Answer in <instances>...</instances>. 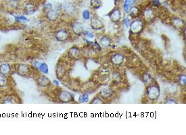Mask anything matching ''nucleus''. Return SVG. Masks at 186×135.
<instances>
[{
  "mask_svg": "<svg viewBox=\"0 0 186 135\" xmlns=\"http://www.w3.org/2000/svg\"><path fill=\"white\" fill-rule=\"evenodd\" d=\"M108 16L112 23H118L121 20L122 13L120 8H115L114 9H112L111 11L108 13Z\"/></svg>",
  "mask_w": 186,
  "mask_h": 135,
  "instance_id": "obj_4",
  "label": "nucleus"
},
{
  "mask_svg": "<svg viewBox=\"0 0 186 135\" xmlns=\"http://www.w3.org/2000/svg\"><path fill=\"white\" fill-rule=\"evenodd\" d=\"M100 43L101 44V46L104 48H108L112 44V40L110 39V37L105 36L101 38L100 40Z\"/></svg>",
  "mask_w": 186,
  "mask_h": 135,
  "instance_id": "obj_18",
  "label": "nucleus"
},
{
  "mask_svg": "<svg viewBox=\"0 0 186 135\" xmlns=\"http://www.w3.org/2000/svg\"><path fill=\"white\" fill-rule=\"evenodd\" d=\"M90 4L93 9L97 10L102 6V2H101V0H91Z\"/></svg>",
  "mask_w": 186,
  "mask_h": 135,
  "instance_id": "obj_25",
  "label": "nucleus"
},
{
  "mask_svg": "<svg viewBox=\"0 0 186 135\" xmlns=\"http://www.w3.org/2000/svg\"><path fill=\"white\" fill-rule=\"evenodd\" d=\"M58 99L63 103H69L74 101V96L68 91H61L58 94Z\"/></svg>",
  "mask_w": 186,
  "mask_h": 135,
  "instance_id": "obj_3",
  "label": "nucleus"
},
{
  "mask_svg": "<svg viewBox=\"0 0 186 135\" xmlns=\"http://www.w3.org/2000/svg\"><path fill=\"white\" fill-rule=\"evenodd\" d=\"M92 49L95 53H100L101 51V46L97 41H95L92 44Z\"/></svg>",
  "mask_w": 186,
  "mask_h": 135,
  "instance_id": "obj_27",
  "label": "nucleus"
},
{
  "mask_svg": "<svg viewBox=\"0 0 186 135\" xmlns=\"http://www.w3.org/2000/svg\"><path fill=\"white\" fill-rule=\"evenodd\" d=\"M89 101V96L87 94H84L81 95L79 98V103H87Z\"/></svg>",
  "mask_w": 186,
  "mask_h": 135,
  "instance_id": "obj_32",
  "label": "nucleus"
},
{
  "mask_svg": "<svg viewBox=\"0 0 186 135\" xmlns=\"http://www.w3.org/2000/svg\"><path fill=\"white\" fill-rule=\"evenodd\" d=\"M123 23H124V25L127 27V28H128V27H129V25H130V23H131V20L129 18H125L123 20Z\"/></svg>",
  "mask_w": 186,
  "mask_h": 135,
  "instance_id": "obj_36",
  "label": "nucleus"
},
{
  "mask_svg": "<svg viewBox=\"0 0 186 135\" xmlns=\"http://www.w3.org/2000/svg\"><path fill=\"white\" fill-rule=\"evenodd\" d=\"M70 37L69 32L66 29H60L55 33L56 39L61 42L67 41Z\"/></svg>",
  "mask_w": 186,
  "mask_h": 135,
  "instance_id": "obj_5",
  "label": "nucleus"
},
{
  "mask_svg": "<svg viewBox=\"0 0 186 135\" xmlns=\"http://www.w3.org/2000/svg\"><path fill=\"white\" fill-rule=\"evenodd\" d=\"M64 10L66 14L71 15V14H72L73 12L75 11V7L71 3H66L64 6Z\"/></svg>",
  "mask_w": 186,
  "mask_h": 135,
  "instance_id": "obj_23",
  "label": "nucleus"
},
{
  "mask_svg": "<svg viewBox=\"0 0 186 135\" xmlns=\"http://www.w3.org/2000/svg\"><path fill=\"white\" fill-rule=\"evenodd\" d=\"M39 70H40L42 73H43L44 74H48L49 70H48V66L47 64L45 63H41V65L39 68Z\"/></svg>",
  "mask_w": 186,
  "mask_h": 135,
  "instance_id": "obj_29",
  "label": "nucleus"
},
{
  "mask_svg": "<svg viewBox=\"0 0 186 135\" xmlns=\"http://www.w3.org/2000/svg\"><path fill=\"white\" fill-rule=\"evenodd\" d=\"M56 76L58 79H62L66 74V68L64 66H63L62 65H58V67H56Z\"/></svg>",
  "mask_w": 186,
  "mask_h": 135,
  "instance_id": "obj_19",
  "label": "nucleus"
},
{
  "mask_svg": "<svg viewBox=\"0 0 186 135\" xmlns=\"http://www.w3.org/2000/svg\"><path fill=\"white\" fill-rule=\"evenodd\" d=\"M46 17L50 21H56L59 19L60 12L58 10L51 9L47 12Z\"/></svg>",
  "mask_w": 186,
  "mask_h": 135,
  "instance_id": "obj_13",
  "label": "nucleus"
},
{
  "mask_svg": "<svg viewBox=\"0 0 186 135\" xmlns=\"http://www.w3.org/2000/svg\"><path fill=\"white\" fill-rule=\"evenodd\" d=\"M166 103H171V104H176L177 102L173 99H168L166 101Z\"/></svg>",
  "mask_w": 186,
  "mask_h": 135,
  "instance_id": "obj_40",
  "label": "nucleus"
},
{
  "mask_svg": "<svg viewBox=\"0 0 186 135\" xmlns=\"http://www.w3.org/2000/svg\"><path fill=\"white\" fill-rule=\"evenodd\" d=\"M81 56V51L79 48L76 46L71 47L68 51V57L72 60H76Z\"/></svg>",
  "mask_w": 186,
  "mask_h": 135,
  "instance_id": "obj_10",
  "label": "nucleus"
},
{
  "mask_svg": "<svg viewBox=\"0 0 186 135\" xmlns=\"http://www.w3.org/2000/svg\"><path fill=\"white\" fill-rule=\"evenodd\" d=\"M142 79H143V82H144L146 84L150 85L151 84V82H152V76H151L148 74H145L144 75H143V77H142Z\"/></svg>",
  "mask_w": 186,
  "mask_h": 135,
  "instance_id": "obj_26",
  "label": "nucleus"
},
{
  "mask_svg": "<svg viewBox=\"0 0 186 135\" xmlns=\"http://www.w3.org/2000/svg\"><path fill=\"white\" fill-rule=\"evenodd\" d=\"M15 19H16V21H19V22H21V23H23V22H27V21H28V19L27 18H26L25 16H22V15H19V16H17L16 18H15Z\"/></svg>",
  "mask_w": 186,
  "mask_h": 135,
  "instance_id": "obj_34",
  "label": "nucleus"
},
{
  "mask_svg": "<svg viewBox=\"0 0 186 135\" xmlns=\"http://www.w3.org/2000/svg\"><path fill=\"white\" fill-rule=\"evenodd\" d=\"M129 15L133 19H135L137 17H138L140 14H141V10L139 8L136 6H133L132 8L130 9V10L129 11Z\"/></svg>",
  "mask_w": 186,
  "mask_h": 135,
  "instance_id": "obj_21",
  "label": "nucleus"
},
{
  "mask_svg": "<svg viewBox=\"0 0 186 135\" xmlns=\"http://www.w3.org/2000/svg\"><path fill=\"white\" fill-rule=\"evenodd\" d=\"M12 66L9 63H2L0 65V73L3 75H9L12 71Z\"/></svg>",
  "mask_w": 186,
  "mask_h": 135,
  "instance_id": "obj_17",
  "label": "nucleus"
},
{
  "mask_svg": "<svg viewBox=\"0 0 186 135\" xmlns=\"http://www.w3.org/2000/svg\"><path fill=\"white\" fill-rule=\"evenodd\" d=\"M84 35V36L87 38H89V39H92V38L94 37V34L90 30H85L84 31V32L83 33Z\"/></svg>",
  "mask_w": 186,
  "mask_h": 135,
  "instance_id": "obj_31",
  "label": "nucleus"
},
{
  "mask_svg": "<svg viewBox=\"0 0 186 135\" xmlns=\"http://www.w3.org/2000/svg\"><path fill=\"white\" fill-rule=\"evenodd\" d=\"M99 95L103 99H108L112 97L113 95V91L110 87H104L101 90Z\"/></svg>",
  "mask_w": 186,
  "mask_h": 135,
  "instance_id": "obj_14",
  "label": "nucleus"
},
{
  "mask_svg": "<svg viewBox=\"0 0 186 135\" xmlns=\"http://www.w3.org/2000/svg\"><path fill=\"white\" fill-rule=\"evenodd\" d=\"M160 95V89L159 86L154 84L148 85L146 89V96L151 101H157Z\"/></svg>",
  "mask_w": 186,
  "mask_h": 135,
  "instance_id": "obj_1",
  "label": "nucleus"
},
{
  "mask_svg": "<svg viewBox=\"0 0 186 135\" xmlns=\"http://www.w3.org/2000/svg\"><path fill=\"white\" fill-rule=\"evenodd\" d=\"M37 83L41 87H48L51 84V81L46 76L41 75L37 79Z\"/></svg>",
  "mask_w": 186,
  "mask_h": 135,
  "instance_id": "obj_15",
  "label": "nucleus"
},
{
  "mask_svg": "<svg viewBox=\"0 0 186 135\" xmlns=\"http://www.w3.org/2000/svg\"><path fill=\"white\" fill-rule=\"evenodd\" d=\"M34 65H35V67H36L37 69H39V68L40 65H41V63H40V62L35 61V62Z\"/></svg>",
  "mask_w": 186,
  "mask_h": 135,
  "instance_id": "obj_41",
  "label": "nucleus"
},
{
  "mask_svg": "<svg viewBox=\"0 0 186 135\" xmlns=\"http://www.w3.org/2000/svg\"><path fill=\"white\" fill-rule=\"evenodd\" d=\"M54 84L56 86H59V82H58L57 80H54Z\"/></svg>",
  "mask_w": 186,
  "mask_h": 135,
  "instance_id": "obj_42",
  "label": "nucleus"
},
{
  "mask_svg": "<svg viewBox=\"0 0 186 135\" xmlns=\"http://www.w3.org/2000/svg\"><path fill=\"white\" fill-rule=\"evenodd\" d=\"M0 1H5V0H0Z\"/></svg>",
  "mask_w": 186,
  "mask_h": 135,
  "instance_id": "obj_44",
  "label": "nucleus"
},
{
  "mask_svg": "<svg viewBox=\"0 0 186 135\" xmlns=\"http://www.w3.org/2000/svg\"><path fill=\"white\" fill-rule=\"evenodd\" d=\"M52 8H53V6H52V5L50 3H46V4H45L44 6H43V8L44 10H50L51 9H52Z\"/></svg>",
  "mask_w": 186,
  "mask_h": 135,
  "instance_id": "obj_38",
  "label": "nucleus"
},
{
  "mask_svg": "<svg viewBox=\"0 0 186 135\" xmlns=\"http://www.w3.org/2000/svg\"><path fill=\"white\" fill-rule=\"evenodd\" d=\"M8 78L6 75H3L0 73V88H4L8 84Z\"/></svg>",
  "mask_w": 186,
  "mask_h": 135,
  "instance_id": "obj_24",
  "label": "nucleus"
},
{
  "mask_svg": "<svg viewBox=\"0 0 186 135\" xmlns=\"http://www.w3.org/2000/svg\"><path fill=\"white\" fill-rule=\"evenodd\" d=\"M178 82H179V84H180V86H185V85H186V76H185V74H182L180 76V77H179Z\"/></svg>",
  "mask_w": 186,
  "mask_h": 135,
  "instance_id": "obj_28",
  "label": "nucleus"
},
{
  "mask_svg": "<svg viewBox=\"0 0 186 135\" xmlns=\"http://www.w3.org/2000/svg\"><path fill=\"white\" fill-rule=\"evenodd\" d=\"M125 57L121 53H116L110 57V62L114 65H121L124 62Z\"/></svg>",
  "mask_w": 186,
  "mask_h": 135,
  "instance_id": "obj_12",
  "label": "nucleus"
},
{
  "mask_svg": "<svg viewBox=\"0 0 186 135\" xmlns=\"http://www.w3.org/2000/svg\"><path fill=\"white\" fill-rule=\"evenodd\" d=\"M20 5L19 0H8L7 6L10 9H16Z\"/></svg>",
  "mask_w": 186,
  "mask_h": 135,
  "instance_id": "obj_22",
  "label": "nucleus"
},
{
  "mask_svg": "<svg viewBox=\"0 0 186 135\" xmlns=\"http://www.w3.org/2000/svg\"><path fill=\"white\" fill-rule=\"evenodd\" d=\"M178 91V87L177 85L175 84H171L168 87V91L171 94H175Z\"/></svg>",
  "mask_w": 186,
  "mask_h": 135,
  "instance_id": "obj_30",
  "label": "nucleus"
},
{
  "mask_svg": "<svg viewBox=\"0 0 186 135\" xmlns=\"http://www.w3.org/2000/svg\"><path fill=\"white\" fill-rule=\"evenodd\" d=\"M136 2V0H125L124 5H123V10L124 11L127 13L129 10L132 8L133 6H134V4Z\"/></svg>",
  "mask_w": 186,
  "mask_h": 135,
  "instance_id": "obj_20",
  "label": "nucleus"
},
{
  "mask_svg": "<svg viewBox=\"0 0 186 135\" xmlns=\"http://www.w3.org/2000/svg\"><path fill=\"white\" fill-rule=\"evenodd\" d=\"M24 13L27 15H32L36 12L37 6L35 3L32 2H27L24 5Z\"/></svg>",
  "mask_w": 186,
  "mask_h": 135,
  "instance_id": "obj_6",
  "label": "nucleus"
},
{
  "mask_svg": "<svg viewBox=\"0 0 186 135\" xmlns=\"http://www.w3.org/2000/svg\"><path fill=\"white\" fill-rule=\"evenodd\" d=\"M91 103H93V104H102L103 103V100L101 99L100 97L96 96V97H94L92 100Z\"/></svg>",
  "mask_w": 186,
  "mask_h": 135,
  "instance_id": "obj_35",
  "label": "nucleus"
},
{
  "mask_svg": "<svg viewBox=\"0 0 186 135\" xmlns=\"http://www.w3.org/2000/svg\"><path fill=\"white\" fill-rule=\"evenodd\" d=\"M71 30L72 33L77 36H81L85 31L83 24L80 22H75L72 23L71 25Z\"/></svg>",
  "mask_w": 186,
  "mask_h": 135,
  "instance_id": "obj_7",
  "label": "nucleus"
},
{
  "mask_svg": "<svg viewBox=\"0 0 186 135\" xmlns=\"http://www.w3.org/2000/svg\"><path fill=\"white\" fill-rule=\"evenodd\" d=\"M17 74L20 76H26L30 73V67L26 64H19L16 68Z\"/></svg>",
  "mask_w": 186,
  "mask_h": 135,
  "instance_id": "obj_9",
  "label": "nucleus"
},
{
  "mask_svg": "<svg viewBox=\"0 0 186 135\" xmlns=\"http://www.w3.org/2000/svg\"><path fill=\"white\" fill-rule=\"evenodd\" d=\"M152 2L155 6L159 7L160 6V0H152Z\"/></svg>",
  "mask_w": 186,
  "mask_h": 135,
  "instance_id": "obj_39",
  "label": "nucleus"
},
{
  "mask_svg": "<svg viewBox=\"0 0 186 135\" xmlns=\"http://www.w3.org/2000/svg\"><path fill=\"white\" fill-rule=\"evenodd\" d=\"M143 19L147 22H152L156 18L155 12H154L152 8H147L143 12Z\"/></svg>",
  "mask_w": 186,
  "mask_h": 135,
  "instance_id": "obj_11",
  "label": "nucleus"
},
{
  "mask_svg": "<svg viewBox=\"0 0 186 135\" xmlns=\"http://www.w3.org/2000/svg\"><path fill=\"white\" fill-rule=\"evenodd\" d=\"M121 1H122V0H114L115 3H117V2H121Z\"/></svg>",
  "mask_w": 186,
  "mask_h": 135,
  "instance_id": "obj_43",
  "label": "nucleus"
},
{
  "mask_svg": "<svg viewBox=\"0 0 186 135\" xmlns=\"http://www.w3.org/2000/svg\"><path fill=\"white\" fill-rule=\"evenodd\" d=\"M3 103H14L15 100L13 99L11 97H8V98H6L4 101H3Z\"/></svg>",
  "mask_w": 186,
  "mask_h": 135,
  "instance_id": "obj_37",
  "label": "nucleus"
},
{
  "mask_svg": "<svg viewBox=\"0 0 186 135\" xmlns=\"http://www.w3.org/2000/svg\"><path fill=\"white\" fill-rule=\"evenodd\" d=\"M130 32L133 35H139L144 29V24L141 19H135L131 22L129 25Z\"/></svg>",
  "mask_w": 186,
  "mask_h": 135,
  "instance_id": "obj_2",
  "label": "nucleus"
},
{
  "mask_svg": "<svg viewBox=\"0 0 186 135\" xmlns=\"http://www.w3.org/2000/svg\"><path fill=\"white\" fill-rule=\"evenodd\" d=\"M172 24L177 29H181L185 27V21L180 18H174L172 20Z\"/></svg>",
  "mask_w": 186,
  "mask_h": 135,
  "instance_id": "obj_16",
  "label": "nucleus"
},
{
  "mask_svg": "<svg viewBox=\"0 0 186 135\" xmlns=\"http://www.w3.org/2000/svg\"><path fill=\"white\" fill-rule=\"evenodd\" d=\"M82 16L84 19L86 20H88L91 18V13L88 10H85L82 13Z\"/></svg>",
  "mask_w": 186,
  "mask_h": 135,
  "instance_id": "obj_33",
  "label": "nucleus"
},
{
  "mask_svg": "<svg viewBox=\"0 0 186 135\" xmlns=\"http://www.w3.org/2000/svg\"><path fill=\"white\" fill-rule=\"evenodd\" d=\"M90 25L92 29L95 31H99L104 28V23L97 17H93V18L92 19Z\"/></svg>",
  "mask_w": 186,
  "mask_h": 135,
  "instance_id": "obj_8",
  "label": "nucleus"
}]
</instances>
